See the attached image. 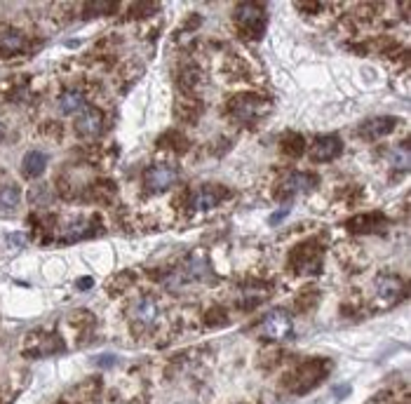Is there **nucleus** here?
<instances>
[{
    "mask_svg": "<svg viewBox=\"0 0 411 404\" xmlns=\"http://www.w3.org/2000/svg\"><path fill=\"white\" fill-rule=\"evenodd\" d=\"M101 130H104V113L94 106H85L82 111L75 115V132L85 139H94L99 137Z\"/></svg>",
    "mask_w": 411,
    "mask_h": 404,
    "instance_id": "obj_8",
    "label": "nucleus"
},
{
    "mask_svg": "<svg viewBox=\"0 0 411 404\" xmlns=\"http://www.w3.org/2000/svg\"><path fill=\"white\" fill-rule=\"evenodd\" d=\"M327 374H329V362L327 360H308L289 374L287 386L292 388V393L304 395L315 388L320 381H324Z\"/></svg>",
    "mask_w": 411,
    "mask_h": 404,
    "instance_id": "obj_1",
    "label": "nucleus"
},
{
    "mask_svg": "<svg viewBox=\"0 0 411 404\" xmlns=\"http://www.w3.org/2000/svg\"><path fill=\"white\" fill-rule=\"evenodd\" d=\"M47 167V153L43 151H31L22 160V172L27 179H38Z\"/></svg>",
    "mask_w": 411,
    "mask_h": 404,
    "instance_id": "obj_17",
    "label": "nucleus"
},
{
    "mask_svg": "<svg viewBox=\"0 0 411 404\" xmlns=\"http://www.w3.org/2000/svg\"><path fill=\"white\" fill-rule=\"evenodd\" d=\"M304 151H306V141L301 134L297 132H289L285 139H282V153L289 158H299V156H304Z\"/></svg>",
    "mask_w": 411,
    "mask_h": 404,
    "instance_id": "obj_20",
    "label": "nucleus"
},
{
    "mask_svg": "<svg viewBox=\"0 0 411 404\" xmlns=\"http://www.w3.org/2000/svg\"><path fill=\"white\" fill-rule=\"evenodd\" d=\"M320 184V179L313 174V172H292L280 181L278 186V197H292V195H301V193H311L315 190Z\"/></svg>",
    "mask_w": 411,
    "mask_h": 404,
    "instance_id": "obj_7",
    "label": "nucleus"
},
{
    "mask_svg": "<svg viewBox=\"0 0 411 404\" xmlns=\"http://www.w3.org/2000/svg\"><path fill=\"white\" fill-rule=\"evenodd\" d=\"M397 125H400V118H393V115H378V118H371V120H367V123L359 125L357 134L367 141H376L381 137H388L390 132H395Z\"/></svg>",
    "mask_w": 411,
    "mask_h": 404,
    "instance_id": "obj_10",
    "label": "nucleus"
},
{
    "mask_svg": "<svg viewBox=\"0 0 411 404\" xmlns=\"http://www.w3.org/2000/svg\"><path fill=\"white\" fill-rule=\"evenodd\" d=\"M19 200H22V193H19V188L15 184L0 186V214L3 216L15 214L19 207Z\"/></svg>",
    "mask_w": 411,
    "mask_h": 404,
    "instance_id": "obj_18",
    "label": "nucleus"
},
{
    "mask_svg": "<svg viewBox=\"0 0 411 404\" xmlns=\"http://www.w3.org/2000/svg\"><path fill=\"white\" fill-rule=\"evenodd\" d=\"M292 268L301 275H315L322 268V247L317 242H304L292 252Z\"/></svg>",
    "mask_w": 411,
    "mask_h": 404,
    "instance_id": "obj_4",
    "label": "nucleus"
},
{
    "mask_svg": "<svg viewBox=\"0 0 411 404\" xmlns=\"http://www.w3.org/2000/svg\"><path fill=\"white\" fill-rule=\"evenodd\" d=\"M343 151V141L336 137V134H324V137H317L311 146V158L313 163H331L341 156Z\"/></svg>",
    "mask_w": 411,
    "mask_h": 404,
    "instance_id": "obj_9",
    "label": "nucleus"
},
{
    "mask_svg": "<svg viewBox=\"0 0 411 404\" xmlns=\"http://www.w3.org/2000/svg\"><path fill=\"white\" fill-rule=\"evenodd\" d=\"M259 329H261V336L268 338V341H282V338L292 336L294 322L287 311H271L263 317Z\"/></svg>",
    "mask_w": 411,
    "mask_h": 404,
    "instance_id": "obj_6",
    "label": "nucleus"
},
{
    "mask_svg": "<svg viewBox=\"0 0 411 404\" xmlns=\"http://www.w3.org/2000/svg\"><path fill=\"white\" fill-rule=\"evenodd\" d=\"M132 311H134V320L141 322L144 327L156 324V320L160 315V308L156 304V299H151V297H141L137 304H134Z\"/></svg>",
    "mask_w": 411,
    "mask_h": 404,
    "instance_id": "obj_14",
    "label": "nucleus"
},
{
    "mask_svg": "<svg viewBox=\"0 0 411 404\" xmlns=\"http://www.w3.org/2000/svg\"><path fill=\"white\" fill-rule=\"evenodd\" d=\"M177 179H179V167L174 163H156L153 167L146 170L144 177L146 193L151 195L165 193V190H170L177 184Z\"/></svg>",
    "mask_w": 411,
    "mask_h": 404,
    "instance_id": "obj_3",
    "label": "nucleus"
},
{
    "mask_svg": "<svg viewBox=\"0 0 411 404\" xmlns=\"http://www.w3.org/2000/svg\"><path fill=\"white\" fill-rule=\"evenodd\" d=\"M390 165L395 167V172H407L409 170V146L402 144L397 146L393 151V156H390Z\"/></svg>",
    "mask_w": 411,
    "mask_h": 404,
    "instance_id": "obj_22",
    "label": "nucleus"
},
{
    "mask_svg": "<svg viewBox=\"0 0 411 404\" xmlns=\"http://www.w3.org/2000/svg\"><path fill=\"white\" fill-rule=\"evenodd\" d=\"M85 94L80 92V89L70 87V89H63L61 97H59V111L66 113V115H78L82 108H85Z\"/></svg>",
    "mask_w": 411,
    "mask_h": 404,
    "instance_id": "obj_16",
    "label": "nucleus"
},
{
    "mask_svg": "<svg viewBox=\"0 0 411 404\" xmlns=\"http://www.w3.org/2000/svg\"><path fill=\"white\" fill-rule=\"evenodd\" d=\"M383 228H385L383 214H364V216H355V219L348 221L350 233H376V230H383Z\"/></svg>",
    "mask_w": 411,
    "mask_h": 404,
    "instance_id": "obj_15",
    "label": "nucleus"
},
{
    "mask_svg": "<svg viewBox=\"0 0 411 404\" xmlns=\"http://www.w3.org/2000/svg\"><path fill=\"white\" fill-rule=\"evenodd\" d=\"M228 197V190L223 188V186H202V188H197L195 193L190 195L193 200V209H211L216 207V204H221L223 200Z\"/></svg>",
    "mask_w": 411,
    "mask_h": 404,
    "instance_id": "obj_11",
    "label": "nucleus"
},
{
    "mask_svg": "<svg viewBox=\"0 0 411 404\" xmlns=\"http://www.w3.org/2000/svg\"><path fill=\"white\" fill-rule=\"evenodd\" d=\"M235 24L247 38H261L266 29V10L256 3H240L235 8Z\"/></svg>",
    "mask_w": 411,
    "mask_h": 404,
    "instance_id": "obj_2",
    "label": "nucleus"
},
{
    "mask_svg": "<svg viewBox=\"0 0 411 404\" xmlns=\"http://www.w3.org/2000/svg\"><path fill=\"white\" fill-rule=\"evenodd\" d=\"M0 134H3V130H0Z\"/></svg>",
    "mask_w": 411,
    "mask_h": 404,
    "instance_id": "obj_25",
    "label": "nucleus"
},
{
    "mask_svg": "<svg viewBox=\"0 0 411 404\" xmlns=\"http://www.w3.org/2000/svg\"><path fill=\"white\" fill-rule=\"evenodd\" d=\"M24 45H27V38H24L22 31L5 29L3 33H0V52L15 54V52H19V50H24Z\"/></svg>",
    "mask_w": 411,
    "mask_h": 404,
    "instance_id": "obj_19",
    "label": "nucleus"
},
{
    "mask_svg": "<svg viewBox=\"0 0 411 404\" xmlns=\"http://www.w3.org/2000/svg\"><path fill=\"white\" fill-rule=\"evenodd\" d=\"M228 111L237 123H254L266 111V101L256 94H237L235 99H230Z\"/></svg>",
    "mask_w": 411,
    "mask_h": 404,
    "instance_id": "obj_5",
    "label": "nucleus"
},
{
    "mask_svg": "<svg viewBox=\"0 0 411 404\" xmlns=\"http://www.w3.org/2000/svg\"><path fill=\"white\" fill-rule=\"evenodd\" d=\"M228 322V315L221 311V308H214V311L207 313V324L209 327H216V324H226Z\"/></svg>",
    "mask_w": 411,
    "mask_h": 404,
    "instance_id": "obj_23",
    "label": "nucleus"
},
{
    "mask_svg": "<svg viewBox=\"0 0 411 404\" xmlns=\"http://www.w3.org/2000/svg\"><path fill=\"white\" fill-rule=\"evenodd\" d=\"M96 230H101L99 221L89 219V216H78V219H70L66 223L63 237H68V240H80V237L92 235V233H96Z\"/></svg>",
    "mask_w": 411,
    "mask_h": 404,
    "instance_id": "obj_13",
    "label": "nucleus"
},
{
    "mask_svg": "<svg viewBox=\"0 0 411 404\" xmlns=\"http://www.w3.org/2000/svg\"><path fill=\"white\" fill-rule=\"evenodd\" d=\"M376 294L385 301H397L404 297V282L400 275L393 273H383L376 278Z\"/></svg>",
    "mask_w": 411,
    "mask_h": 404,
    "instance_id": "obj_12",
    "label": "nucleus"
},
{
    "mask_svg": "<svg viewBox=\"0 0 411 404\" xmlns=\"http://www.w3.org/2000/svg\"><path fill=\"white\" fill-rule=\"evenodd\" d=\"M268 290L266 287H261V285H256V287H245L242 290V297H240V306L242 308H254V306H259L266 301V294Z\"/></svg>",
    "mask_w": 411,
    "mask_h": 404,
    "instance_id": "obj_21",
    "label": "nucleus"
},
{
    "mask_svg": "<svg viewBox=\"0 0 411 404\" xmlns=\"http://www.w3.org/2000/svg\"><path fill=\"white\" fill-rule=\"evenodd\" d=\"M85 10H94L92 15H108L115 10V3H87Z\"/></svg>",
    "mask_w": 411,
    "mask_h": 404,
    "instance_id": "obj_24",
    "label": "nucleus"
}]
</instances>
